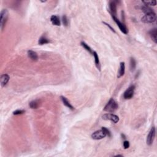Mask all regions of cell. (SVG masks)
Segmentation results:
<instances>
[{
    "instance_id": "cell-1",
    "label": "cell",
    "mask_w": 157,
    "mask_h": 157,
    "mask_svg": "<svg viewBox=\"0 0 157 157\" xmlns=\"http://www.w3.org/2000/svg\"><path fill=\"white\" fill-rule=\"evenodd\" d=\"M118 107V105L117 102L115 101L113 98H111L107 102V104L106 105L104 110L107 112L112 113L114 112L115 110L117 109Z\"/></svg>"
},
{
    "instance_id": "cell-2",
    "label": "cell",
    "mask_w": 157,
    "mask_h": 157,
    "mask_svg": "<svg viewBox=\"0 0 157 157\" xmlns=\"http://www.w3.org/2000/svg\"><path fill=\"white\" fill-rule=\"evenodd\" d=\"M156 16L155 12H152L150 13L145 14V15L142 17L141 20L145 23H151L156 21Z\"/></svg>"
},
{
    "instance_id": "cell-3",
    "label": "cell",
    "mask_w": 157,
    "mask_h": 157,
    "mask_svg": "<svg viewBox=\"0 0 157 157\" xmlns=\"http://www.w3.org/2000/svg\"><path fill=\"white\" fill-rule=\"evenodd\" d=\"M8 16H9V13L7 9H3L0 15V26L2 30H3L7 21Z\"/></svg>"
},
{
    "instance_id": "cell-4",
    "label": "cell",
    "mask_w": 157,
    "mask_h": 157,
    "mask_svg": "<svg viewBox=\"0 0 157 157\" xmlns=\"http://www.w3.org/2000/svg\"><path fill=\"white\" fill-rule=\"evenodd\" d=\"M155 134H156V129H155V127L153 126L150 129L147 137V144L149 145H151L153 144L155 137Z\"/></svg>"
},
{
    "instance_id": "cell-5",
    "label": "cell",
    "mask_w": 157,
    "mask_h": 157,
    "mask_svg": "<svg viewBox=\"0 0 157 157\" xmlns=\"http://www.w3.org/2000/svg\"><path fill=\"white\" fill-rule=\"evenodd\" d=\"M134 90H135V86L131 85L128 87L126 90L125 92L123 94V97L125 100H129V99L132 98L134 96Z\"/></svg>"
},
{
    "instance_id": "cell-6",
    "label": "cell",
    "mask_w": 157,
    "mask_h": 157,
    "mask_svg": "<svg viewBox=\"0 0 157 157\" xmlns=\"http://www.w3.org/2000/svg\"><path fill=\"white\" fill-rule=\"evenodd\" d=\"M102 118L106 120H110L114 123H117L119 121V117L117 115L113 114H105L102 115Z\"/></svg>"
},
{
    "instance_id": "cell-7",
    "label": "cell",
    "mask_w": 157,
    "mask_h": 157,
    "mask_svg": "<svg viewBox=\"0 0 157 157\" xmlns=\"http://www.w3.org/2000/svg\"><path fill=\"white\" fill-rule=\"evenodd\" d=\"M107 135L104 132V131L101 129H100V130L94 132L92 134V139H94V140H100V139L104 138Z\"/></svg>"
},
{
    "instance_id": "cell-8",
    "label": "cell",
    "mask_w": 157,
    "mask_h": 157,
    "mask_svg": "<svg viewBox=\"0 0 157 157\" xmlns=\"http://www.w3.org/2000/svg\"><path fill=\"white\" fill-rule=\"evenodd\" d=\"M112 19H114V22L115 23H117V25H118V27H119L120 30V31L122 32V33H124V34H128V29L126 28V27L125 25V24H123V23H121V22L115 16H112Z\"/></svg>"
},
{
    "instance_id": "cell-9",
    "label": "cell",
    "mask_w": 157,
    "mask_h": 157,
    "mask_svg": "<svg viewBox=\"0 0 157 157\" xmlns=\"http://www.w3.org/2000/svg\"><path fill=\"white\" fill-rule=\"evenodd\" d=\"M109 11L112 16L117 15V2L114 1H111L109 3Z\"/></svg>"
},
{
    "instance_id": "cell-10",
    "label": "cell",
    "mask_w": 157,
    "mask_h": 157,
    "mask_svg": "<svg viewBox=\"0 0 157 157\" xmlns=\"http://www.w3.org/2000/svg\"><path fill=\"white\" fill-rule=\"evenodd\" d=\"M9 76L7 74H4L1 75V78H0V82H1V85L2 87L6 85L7 82L9 81Z\"/></svg>"
},
{
    "instance_id": "cell-11",
    "label": "cell",
    "mask_w": 157,
    "mask_h": 157,
    "mask_svg": "<svg viewBox=\"0 0 157 157\" xmlns=\"http://www.w3.org/2000/svg\"><path fill=\"white\" fill-rule=\"evenodd\" d=\"M125 65L124 62H121L120 65V69L118 71L117 77L120 78L125 74Z\"/></svg>"
},
{
    "instance_id": "cell-12",
    "label": "cell",
    "mask_w": 157,
    "mask_h": 157,
    "mask_svg": "<svg viewBox=\"0 0 157 157\" xmlns=\"http://www.w3.org/2000/svg\"><path fill=\"white\" fill-rule=\"evenodd\" d=\"M60 98H61V100H62V102H63V103L64 104V105L66 106L67 107H68V108L70 109L71 110H74V107L71 104V103H70L69 101L66 98L63 97V96H62Z\"/></svg>"
},
{
    "instance_id": "cell-13",
    "label": "cell",
    "mask_w": 157,
    "mask_h": 157,
    "mask_svg": "<svg viewBox=\"0 0 157 157\" xmlns=\"http://www.w3.org/2000/svg\"><path fill=\"white\" fill-rule=\"evenodd\" d=\"M50 21L53 25H56V26H60V25L61 22L60 18L57 15H52L50 17Z\"/></svg>"
},
{
    "instance_id": "cell-14",
    "label": "cell",
    "mask_w": 157,
    "mask_h": 157,
    "mask_svg": "<svg viewBox=\"0 0 157 157\" xmlns=\"http://www.w3.org/2000/svg\"><path fill=\"white\" fill-rule=\"evenodd\" d=\"M149 34L150 36L151 37V38L154 41L155 43L157 42V30L156 28L152 29L149 31Z\"/></svg>"
},
{
    "instance_id": "cell-15",
    "label": "cell",
    "mask_w": 157,
    "mask_h": 157,
    "mask_svg": "<svg viewBox=\"0 0 157 157\" xmlns=\"http://www.w3.org/2000/svg\"><path fill=\"white\" fill-rule=\"evenodd\" d=\"M28 55L30 59H31L33 61H37L38 59V55L36 52L33 50H28Z\"/></svg>"
},
{
    "instance_id": "cell-16",
    "label": "cell",
    "mask_w": 157,
    "mask_h": 157,
    "mask_svg": "<svg viewBox=\"0 0 157 157\" xmlns=\"http://www.w3.org/2000/svg\"><path fill=\"white\" fill-rule=\"evenodd\" d=\"M136 67V61L134 58H131L130 62H129V68H130V71L133 72L135 70Z\"/></svg>"
},
{
    "instance_id": "cell-17",
    "label": "cell",
    "mask_w": 157,
    "mask_h": 157,
    "mask_svg": "<svg viewBox=\"0 0 157 157\" xmlns=\"http://www.w3.org/2000/svg\"><path fill=\"white\" fill-rule=\"evenodd\" d=\"M93 55L94 56V62H95L96 66L99 69H100V58H99L98 55L96 52H93Z\"/></svg>"
},
{
    "instance_id": "cell-18",
    "label": "cell",
    "mask_w": 157,
    "mask_h": 157,
    "mask_svg": "<svg viewBox=\"0 0 157 157\" xmlns=\"http://www.w3.org/2000/svg\"><path fill=\"white\" fill-rule=\"evenodd\" d=\"M50 42V41H49V39H47L46 36H41V38H39V41H38V43L40 45H44L48 44V43Z\"/></svg>"
},
{
    "instance_id": "cell-19",
    "label": "cell",
    "mask_w": 157,
    "mask_h": 157,
    "mask_svg": "<svg viewBox=\"0 0 157 157\" xmlns=\"http://www.w3.org/2000/svg\"><path fill=\"white\" fill-rule=\"evenodd\" d=\"M39 101H38V100H33L32 101L30 102V104H29V106H30V108L31 109H37L38 107H39Z\"/></svg>"
},
{
    "instance_id": "cell-20",
    "label": "cell",
    "mask_w": 157,
    "mask_h": 157,
    "mask_svg": "<svg viewBox=\"0 0 157 157\" xmlns=\"http://www.w3.org/2000/svg\"><path fill=\"white\" fill-rule=\"evenodd\" d=\"M81 46H82V47H84L86 51H88V52H89L90 54H92V55H93V52L92 51V49H91L90 47H89V46H88V45L86 44L85 42H83V41H82V42H81Z\"/></svg>"
},
{
    "instance_id": "cell-21",
    "label": "cell",
    "mask_w": 157,
    "mask_h": 157,
    "mask_svg": "<svg viewBox=\"0 0 157 157\" xmlns=\"http://www.w3.org/2000/svg\"><path fill=\"white\" fill-rule=\"evenodd\" d=\"M142 9L145 14H148V13H150V12H153L152 9H150V7H149L148 6H143V7H142Z\"/></svg>"
},
{
    "instance_id": "cell-22",
    "label": "cell",
    "mask_w": 157,
    "mask_h": 157,
    "mask_svg": "<svg viewBox=\"0 0 157 157\" xmlns=\"http://www.w3.org/2000/svg\"><path fill=\"white\" fill-rule=\"evenodd\" d=\"M145 4V6H155L156 4V1H143Z\"/></svg>"
},
{
    "instance_id": "cell-23",
    "label": "cell",
    "mask_w": 157,
    "mask_h": 157,
    "mask_svg": "<svg viewBox=\"0 0 157 157\" xmlns=\"http://www.w3.org/2000/svg\"><path fill=\"white\" fill-rule=\"evenodd\" d=\"M62 22H63V25H65V27H68V18H67V17L66 15H63V17H62Z\"/></svg>"
},
{
    "instance_id": "cell-24",
    "label": "cell",
    "mask_w": 157,
    "mask_h": 157,
    "mask_svg": "<svg viewBox=\"0 0 157 157\" xmlns=\"http://www.w3.org/2000/svg\"><path fill=\"white\" fill-rule=\"evenodd\" d=\"M102 129H103V130L104 131V132L106 133L107 136H108L109 137H110V136H111V133H110V131L108 129L106 128V127H102Z\"/></svg>"
},
{
    "instance_id": "cell-25",
    "label": "cell",
    "mask_w": 157,
    "mask_h": 157,
    "mask_svg": "<svg viewBox=\"0 0 157 157\" xmlns=\"http://www.w3.org/2000/svg\"><path fill=\"white\" fill-rule=\"evenodd\" d=\"M123 147H124L125 149H127L129 147V142L128 141H125L123 142Z\"/></svg>"
},
{
    "instance_id": "cell-26",
    "label": "cell",
    "mask_w": 157,
    "mask_h": 157,
    "mask_svg": "<svg viewBox=\"0 0 157 157\" xmlns=\"http://www.w3.org/2000/svg\"><path fill=\"white\" fill-rule=\"evenodd\" d=\"M25 112V110H17L13 112L14 115H20Z\"/></svg>"
},
{
    "instance_id": "cell-27",
    "label": "cell",
    "mask_w": 157,
    "mask_h": 157,
    "mask_svg": "<svg viewBox=\"0 0 157 157\" xmlns=\"http://www.w3.org/2000/svg\"><path fill=\"white\" fill-rule=\"evenodd\" d=\"M102 23H103L104 24H105V25H106V26H107V27H109V28H110V30H111V31H113V32H114V33H115V30H114V28H112V27L111 26H110V25H109V24H108V23H106V22H102Z\"/></svg>"
}]
</instances>
